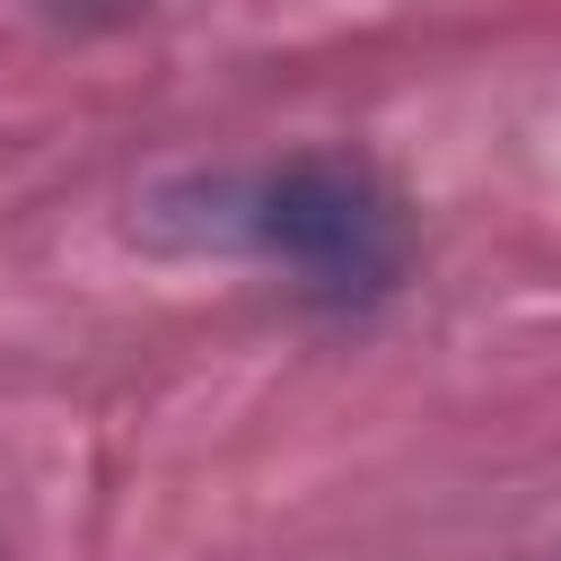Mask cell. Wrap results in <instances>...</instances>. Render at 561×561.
Returning a JSON list of instances; mask_svg holds the SVG:
<instances>
[{
    "instance_id": "obj_1",
    "label": "cell",
    "mask_w": 561,
    "mask_h": 561,
    "mask_svg": "<svg viewBox=\"0 0 561 561\" xmlns=\"http://www.w3.org/2000/svg\"><path fill=\"white\" fill-rule=\"evenodd\" d=\"M167 237L245 254L289 272L298 289L359 307L403 272V219L394 193L351 167V158H280V167H237V175H193L175 193H158L149 210Z\"/></svg>"
}]
</instances>
